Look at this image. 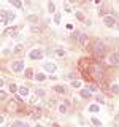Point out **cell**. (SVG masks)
<instances>
[{
	"label": "cell",
	"instance_id": "cell-2",
	"mask_svg": "<svg viewBox=\"0 0 119 127\" xmlns=\"http://www.w3.org/2000/svg\"><path fill=\"white\" fill-rule=\"evenodd\" d=\"M3 35H5V37L19 38V33H18V29H16V27H8V29H5V32H3Z\"/></svg>",
	"mask_w": 119,
	"mask_h": 127
},
{
	"label": "cell",
	"instance_id": "cell-6",
	"mask_svg": "<svg viewBox=\"0 0 119 127\" xmlns=\"http://www.w3.org/2000/svg\"><path fill=\"white\" fill-rule=\"evenodd\" d=\"M103 22H105L106 27H114L116 26V21H114L111 16H105V18H103Z\"/></svg>",
	"mask_w": 119,
	"mask_h": 127
},
{
	"label": "cell",
	"instance_id": "cell-25",
	"mask_svg": "<svg viewBox=\"0 0 119 127\" xmlns=\"http://www.w3.org/2000/svg\"><path fill=\"white\" fill-rule=\"evenodd\" d=\"M6 98V94H5V91H2V92H0V100H5Z\"/></svg>",
	"mask_w": 119,
	"mask_h": 127
},
{
	"label": "cell",
	"instance_id": "cell-27",
	"mask_svg": "<svg viewBox=\"0 0 119 127\" xmlns=\"http://www.w3.org/2000/svg\"><path fill=\"white\" fill-rule=\"evenodd\" d=\"M30 32H33V33H38L40 29H38V27H30Z\"/></svg>",
	"mask_w": 119,
	"mask_h": 127
},
{
	"label": "cell",
	"instance_id": "cell-10",
	"mask_svg": "<svg viewBox=\"0 0 119 127\" xmlns=\"http://www.w3.org/2000/svg\"><path fill=\"white\" fill-rule=\"evenodd\" d=\"M79 94H81L83 98H89L90 97V91H87V89H81V91H79Z\"/></svg>",
	"mask_w": 119,
	"mask_h": 127
},
{
	"label": "cell",
	"instance_id": "cell-5",
	"mask_svg": "<svg viewBox=\"0 0 119 127\" xmlns=\"http://www.w3.org/2000/svg\"><path fill=\"white\" fill-rule=\"evenodd\" d=\"M13 70L16 71V73H19V71H22L24 70V62L22 61H16V62H13Z\"/></svg>",
	"mask_w": 119,
	"mask_h": 127
},
{
	"label": "cell",
	"instance_id": "cell-19",
	"mask_svg": "<svg viewBox=\"0 0 119 127\" xmlns=\"http://www.w3.org/2000/svg\"><path fill=\"white\" fill-rule=\"evenodd\" d=\"M92 124H94V126H97V127H100V126H102V122L98 121L97 118H92Z\"/></svg>",
	"mask_w": 119,
	"mask_h": 127
},
{
	"label": "cell",
	"instance_id": "cell-18",
	"mask_svg": "<svg viewBox=\"0 0 119 127\" xmlns=\"http://www.w3.org/2000/svg\"><path fill=\"white\" fill-rule=\"evenodd\" d=\"M54 22H56V24L60 22V14H59V13H54Z\"/></svg>",
	"mask_w": 119,
	"mask_h": 127
},
{
	"label": "cell",
	"instance_id": "cell-28",
	"mask_svg": "<svg viewBox=\"0 0 119 127\" xmlns=\"http://www.w3.org/2000/svg\"><path fill=\"white\" fill-rule=\"evenodd\" d=\"M68 78H70V79H76V78H78V75H76V73H70V75H68Z\"/></svg>",
	"mask_w": 119,
	"mask_h": 127
},
{
	"label": "cell",
	"instance_id": "cell-7",
	"mask_svg": "<svg viewBox=\"0 0 119 127\" xmlns=\"http://www.w3.org/2000/svg\"><path fill=\"white\" fill-rule=\"evenodd\" d=\"M43 68H45L46 71H49V73H53V71H56V64L46 62V64H43Z\"/></svg>",
	"mask_w": 119,
	"mask_h": 127
},
{
	"label": "cell",
	"instance_id": "cell-20",
	"mask_svg": "<svg viewBox=\"0 0 119 127\" xmlns=\"http://www.w3.org/2000/svg\"><path fill=\"white\" fill-rule=\"evenodd\" d=\"M11 3H13L14 6H18V8H21V6H22V3L19 2V0H11Z\"/></svg>",
	"mask_w": 119,
	"mask_h": 127
},
{
	"label": "cell",
	"instance_id": "cell-16",
	"mask_svg": "<svg viewBox=\"0 0 119 127\" xmlns=\"http://www.w3.org/2000/svg\"><path fill=\"white\" fill-rule=\"evenodd\" d=\"M86 41H87V37H86V35H84V33L79 35V43H81V45H84Z\"/></svg>",
	"mask_w": 119,
	"mask_h": 127
},
{
	"label": "cell",
	"instance_id": "cell-8",
	"mask_svg": "<svg viewBox=\"0 0 119 127\" xmlns=\"http://www.w3.org/2000/svg\"><path fill=\"white\" fill-rule=\"evenodd\" d=\"M30 114H32V118H33V119H38L40 116H41V108H38V106H37V108H32L30 110Z\"/></svg>",
	"mask_w": 119,
	"mask_h": 127
},
{
	"label": "cell",
	"instance_id": "cell-11",
	"mask_svg": "<svg viewBox=\"0 0 119 127\" xmlns=\"http://www.w3.org/2000/svg\"><path fill=\"white\" fill-rule=\"evenodd\" d=\"M19 94L21 95H29V89H27L26 86H21L19 87Z\"/></svg>",
	"mask_w": 119,
	"mask_h": 127
},
{
	"label": "cell",
	"instance_id": "cell-37",
	"mask_svg": "<svg viewBox=\"0 0 119 127\" xmlns=\"http://www.w3.org/2000/svg\"><path fill=\"white\" fill-rule=\"evenodd\" d=\"M116 27H119V24H116Z\"/></svg>",
	"mask_w": 119,
	"mask_h": 127
},
{
	"label": "cell",
	"instance_id": "cell-35",
	"mask_svg": "<svg viewBox=\"0 0 119 127\" xmlns=\"http://www.w3.org/2000/svg\"><path fill=\"white\" fill-rule=\"evenodd\" d=\"M76 18L79 19V21H83V14L81 13H76Z\"/></svg>",
	"mask_w": 119,
	"mask_h": 127
},
{
	"label": "cell",
	"instance_id": "cell-14",
	"mask_svg": "<svg viewBox=\"0 0 119 127\" xmlns=\"http://www.w3.org/2000/svg\"><path fill=\"white\" fill-rule=\"evenodd\" d=\"M35 79H37V81H45L46 76H45L43 73H38V75H35Z\"/></svg>",
	"mask_w": 119,
	"mask_h": 127
},
{
	"label": "cell",
	"instance_id": "cell-9",
	"mask_svg": "<svg viewBox=\"0 0 119 127\" xmlns=\"http://www.w3.org/2000/svg\"><path fill=\"white\" fill-rule=\"evenodd\" d=\"M110 62L111 64H119V53H113L110 56Z\"/></svg>",
	"mask_w": 119,
	"mask_h": 127
},
{
	"label": "cell",
	"instance_id": "cell-13",
	"mask_svg": "<svg viewBox=\"0 0 119 127\" xmlns=\"http://www.w3.org/2000/svg\"><path fill=\"white\" fill-rule=\"evenodd\" d=\"M54 91H56V92H59V94H63V92H65V87H63V86H56Z\"/></svg>",
	"mask_w": 119,
	"mask_h": 127
},
{
	"label": "cell",
	"instance_id": "cell-26",
	"mask_svg": "<svg viewBox=\"0 0 119 127\" xmlns=\"http://www.w3.org/2000/svg\"><path fill=\"white\" fill-rule=\"evenodd\" d=\"M21 51H22V46L21 45H18V46L14 48V53H21Z\"/></svg>",
	"mask_w": 119,
	"mask_h": 127
},
{
	"label": "cell",
	"instance_id": "cell-17",
	"mask_svg": "<svg viewBox=\"0 0 119 127\" xmlns=\"http://www.w3.org/2000/svg\"><path fill=\"white\" fill-rule=\"evenodd\" d=\"M89 110L92 111V113H98V110H100V108H98L97 105H90V106H89Z\"/></svg>",
	"mask_w": 119,
	"mask_h": 127
},
{
	"label": "cell",
	"instance_id": "cell-3",
	"mask_svg": "<svg viewBox=\"0 0 119 127\" xmlns=\"http://www.w3.org/2000/svg\"><path fill=\"white\" fill-rule=\"evenodd\" d=\"M94 51H95L98 56H102V54L106 51V48H105V45H103L102 41H97V43H95V46H94Z\"/></svg>",
	"mask_w": 119,
	"mask_h": 127
},
{
	"label": "cell",
	"instance_id": "cell-24",
	"mask_svg": "<svg viewBox=\"0 0 119 127\" xmlns=\"http://www.w3.org/2000/svg\"><path fill=\"white\" fill-rule=\"evenodd\" d=\"M59 110H60V113H67V103H65V105H62Z\"/></svg>",
	"mask_w": 119,
	"mask_h": 127
},
{
	"label": "cell",
	"instance_id": "cell-31",
	"mask_svg": "<svg viewBox=\"0 0 119 127\" xmlns=\"http://www.w3.org/2000/svg\"><path fill=\"white\" fill-rule=\"evenodd\" d=\"M48 8H49L51 13H54V5H53V3H49V5H48Z\"/></svg>",
	"mask_w": 119,
	"mask_h": 127
},
{
	"label": "cell",
	"instance_id": "cell-4",
	"mask_svg": "<svg viewBox=\"0 0 119 127\" xmlns=\"http://www.w3.org/2000/svg\"><path fill=\"white\" fill-rule=\"evenodd\" d=\"M43 57V51L41 49H33L29 53V59H41Z\"/></svg>",
	"mask_w": 119,
	"mask_h": 127
},
{
	"label": "cell",
	"instance_id": "cell-34",
	"mask_svg": "<svg viewBox=\"0 0 119 127\" xmlns=\"http://www.w3.org/2000/svg\"><path fill=\"white\" fill-rule=\"evenodd\" d=\"M73 86L75 87H79V86H81V83H79V81H73Z\"/></svg>",
	"mask_w": 119,
	"mask_h": 127
},
{
	"label": "cell",
	"instance_id": "cell-1",
	"mask_svg": "<svg viewBox=\"0 0 119 127\" xmlns=\"http://www.w3.org/2000/svg\"><path fill=\"white\" fill-rule=\"evenodd\" d=\"M14 19V13L8 10H2L0 11V21H2V26H8V22Z\"/></svg>",
	"mask_w": 119,
	"mask_h": 127
},
{
	"label": "cell",
	"instance_id": "cell-21",
	"mask_svg": "<svg viewBox=\"0 0 119 127\" xmlns=\"http://www.w3.org/2000/svg\"><path fill=\"white\" fill-rule=\"evenodd\" d=\"M10 91H11V92H18V86H16V84H10Z\"/></svg>",
	"mask_w": 119,
	"mask_h": 127
},
{
	"label": "cell",
	"instance_id": "cell-15",
	"mask_svg": "<svg viewBox=\"0 0 119 127\" xmlns=\"http://www.w3.org/2000/svg\"><path fill=\"white\" fill-rule=\"evenodd\" d=\"M26 78H33V71H32V68H27L26 70Z\"/></svg>",
	"mask_w": 119,
	"mask_h": 127
},
{
	"label": "cell",
	"instance_id": "cell-36",
	"mask_svg": "<svg viewBox=\"0 0 119 127\" xmlns=\"http://www.w3.org/2000/svg\"><path fill=\"white\" fill-rule=\"evenodd\" d=\"M53 127H59V126H57V124H54V126H53Z\"/></svg>",
	"mask_w": 119,
	"mask_h": 127
},
{
	"label": "cell",
	"instance_id": "cell-33",
	"mask_svg": "<svg viewBox=\"0 0 119 127\" xmlns=\"http://www.w3.org/2000/svg\"><path fill=\"white\" fill-rule=\"evenodd\" d=\"M97 102H98V103H105V102H103V98L100 97V95H97Z\"/></svg>",
	"mask_w": 119,
	"mask_h": 127
},
{
	"label": "cell",
	"instance_id": "cell-38",
	"mask_svg": "<svg viewBox=\"0 0 119 127\" xmlns=\"http://www.w3.org/2000/svg\"><path fill=\"white\" fill-rule=\"evenodd\" d=\"M37 127H43V126H37Z\"/></svg>",
	"mask_w": 119,
	"mask_h": 127
},
{
	"label": "cell",
	"instance_id": "cell-23",
	"mask_svg": "<svg viewBox=\"0 0 119 127\" xmlns=\"http://www.w3.org/2000/svg\"><path fill=\"white\" fill-rule=\"evenodd\" d=\"M111 89H113V92H114V94H119V86H118V84H114L113 87H111Z\"/></svg>",
	"mask_w": 119,
	"mask_h": 127
},
{
	"label": "cell",
	"instance_id": "cell-29",
	"mask_svg": "<svg viewBox=\"0 0 119 127\" xmlns=\"http://www.w3.org/2000/svg\"><path fill=\"white\" fill-rule=\"evenodd\" d=\"M65 27H67V30H73V24H70V22H68V24H67V26H65Z\"/></svg>",
	"mask_w": 119,
	"mask_h": 127
},
{
	"label": "cell",
	"instance_id": "cell-12",
	"mask_svg": "<svg viewBox=\"0 0 119 127\" xmlns=\"http://www.w3.org/2000/svg\"><path fill=\"white\" fill-rule=\"evenodd\" d=\"M11 127H27V124L26 122H22V121H16V122H13V126Z\"/></svg>",
	"mask_w": 119,
	"mask_h": 127
},
{
	"label": "cell",
	"instance_id": "cell-30",
	"mask_svg": "<svg viewBox=\"0 0 119 127\" xmlns=\"http://www.w3.org/2000/svg\"><path fill=\"white\" fill-rule=\"evenodd\" d=\"M35 100H37V95H32V97H30V103H35Z\"/></svg>",
	"mask_w": 119,
	"mask_h": 127
},
{
	"label": "cell",
	"instance_id": "cell-22",
	"mask_svg": "<svg viewBox=\"0 0 119 127\" xmlns=\"http://www.w3.org/2000/svg\"><path fill=\"white\" fill-rule=\"evenodd\" d=\"M56 53H57L59 56H65V51H63L62 48H59V49H56Z\"/></svg>",
	"mask_w": 119,
	"mask_h": 127
},
{
	"label": "cell",
	"instance_id": "cell-32",
	"mask_svg": "<svg viewBox=\"0 0 119 127\" xmlns=\"http://www.w3.org/2000/svg\"><path fill=\"white\" fill-rule=\"evenodd\" d=\"M37 95H45V91H41V89H38V91H37Z\"/></svg>",
	"mask_w": 119,
	"mask_h": 127
}]
</instances>
